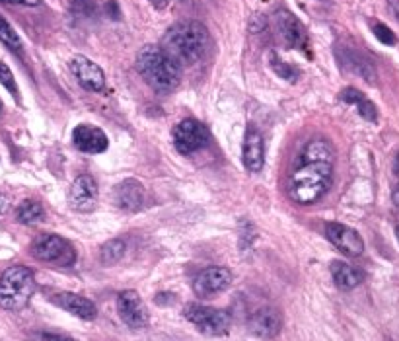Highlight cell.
<instances>
[{"label": "cell", "instance_id": "21", "mask_svg": "<svg viewBox=\"0 0 399 341\" xmlns=\"http://www.w3.org/2000/svg\"><path fill=\"white\" fill-rule=\"evenodd\" d=\"M16 217H18V221L22 224H37V222L43 221V217H45V211H43V207H41L37 201H24L20 203V207H18V211H16Z\"/></svg>", "mask_w": 399, "mask_h": 341}, {"label": "cell", "instance_id": "24", "mask_svg": "<svg viewBox=\"0 0 399 341\" xmlns=\"http://www.w3.org/2000/svg\"><path fill=\"white\" fill-rule=\"evenodd\" d=\"M123 253H125V242L123 240H110V242H105V244H103L100 258H101V261L105 263V265H113V263H117V261L123 258Z\"/></svg>", "mask_w": 399, "mask_h": 341}, {"label": "cell", "instance_id": "30", "mask_svg": "<svg viewBox=\"0 0 399 341\" xmlns=\"http://www.w3.org/2000/svg\"><path fill=\"white\" fill-rule=\"evenodd\" d=\"M8 209H10V201H8V197L0 195V215H4Z\"/></svg>", "mask_w": 399, "mask_h": 341}, {"label": "cell", "instance_id": "14", "mask_svg": "<svg viewBox=\"0 0 399 341\" xmlns=\"http://www.w3.org/2000/svg\"><path fill=\"white\" fill-rule=\"evenodd\" d=\"M72 142L80 152H86V154H101L110 147L108 135L94 125H78L72 131Z\"/></svg>", "mask_w": 399, "mask_h": 341}, {"label": "cell", "instance_id": "26", "mask_svg": "<svg viewBox=\"0 0 399 341\" xmlns=\"http://www.w3.org/2000/svg\"><path fill=\"white\" fill-rule=\"evenodd\" d=\"M70 12L74 18H90L96 14V2L94 0H72Z\"/></svg>", "mask_w": 399, "mask_h": 341}, {"label": "cell", "instance_id": "20", "mask_svg": "<svg viewBox=\"0 0 399 341\" xmlns=\"http://www.w3.org/2000/svg\"><path fill=\"white\" fill-rule=\"evenodd\" d=\"M341 100L347 101V103H353V106H357V108H359V113L366 121L378 119V110H376V106H374L370 100H366V98L362 96V92H359L357 88H345V90L341 92Z\"/></svg>", "mask_w": 399, "mask_h": 341}, {"label": "cell", "instance_id": "18", "mask_svg": "<svg viewBox=\"0 0 399 341\" xmlns=\"http://www.w3.org/2000/svg\"><path fill=\"white\" fill-rule=\"evenodd\" d=\"M51 301L60 308L70 312L72 316L80 318V320H94L98 316L96 304L88 301L86 297H80V294H74V292H57Z\"/></svg>", "mask_w": 399, "mask_h": 341}, {"label": "cell", "instance_id": "10", "mask_svg": "<svg viewBox=\"0 0 399 341\" xmlns=\"http://www.w3.org/2000/svg\"><path fill=\"white\" fill-rule=\"evenodd\" d=\"M275 26H277V31H279L280 40L287 47H292V49H308V33H306V28L302 26V22L290 14L289 10H277L275 14Z\"/></svg>", "mask_w": 399, "mask_h": 341}, {"label": "cell", "instance_id": "34", "mask_svg": "<svg viewBox=\"0 0 399 341\" xmlns=\"http://www.w3.org/2000/svg\"><path fill=\"white\" fill-rule=\"evenodd\" d=\"M396 12H398V16H399V0H396Z\"/></svg>", "mask_w": 399, "mask_h": 341}, {"label": "cell", "instance_id": "2", "mask_svg": "<svg viewBox=\"0 0 399 341\" xmlns=\"http://www.w3.org/2000/svg\"><path fill=\"white\" fill-rule=\"evenodd\" d=\"M209 30L197 20H185L173 24L162 38V49L178 65H195L209 51Z\"/></svg>", "mask_w": 399, "mask_h": 341}, {"label": "cell", "instance_id": "16", "mask_svg": "<svg viewBox=\"0 0 399 341\" xmlns=\"http://www.w3.org/2000/svg\"><path fill=\"white\" fill-rule=\"evenodd\" d=\"M248 326H250V331L255 338L271 340L282 328V316H280V312L277 308L265 306V308H260L257 312H253Z\"/></svg>", "mask_w": 399, "mask_h": 341}, {"label": "cell", "instance_id": "28", "mask_svg": "<svg viewBox=\"0 0 399 341\" xmlns=\"http://www.w3.org/2000/svg\"><path fill=\"white\" fill-rule=\"evenodd\" d=\"M0 84L8 92H12L14 96H18V86H16V81H14V74L8 69V65H4V63H0Z\"/></svg>", "mask_w": 399, "mask_h": 341}, {"label": "cell", "instance_id": "11", "mask_svg": "<svg viewBox=\"0 0 399 341\" xmlns=\"http://www.w3.org/2000/svg\"><path fill=\"white\" fill-rule=\"evenodd\" d=\"M232 283V273L226 267H207L195 277L193 291L199 299H212L214 294L226 291Z\"/></svg>", "mask_w": 399, "mask_h": 341}, {"label": "cell", "instance_id": "8", "mask_svg": "<svg viewBox=\"0 0 399 341\" xmlns=\"http://www.w3.org/2000/svg\"><path fill=\"white\" fill-rule=\"evenodd\" d=\"M117 312L119 318L133 330H142L150 322L148 310L137 291H123L117 297Z\"/></svg>", "mask_w": 399, "mask_h": 341}, {"label": "cell", "instance_id": "35", "mask_svg": "<svg viewBox=\"0 0 399 341\" xmlns=\"http://www.w3.org/2000/svg\"><path fill=\"white\" fill-rule=\"evenodd\" d=\"M398 238H399V224H398Z\"/></svg>", "mask_w": 399, "mask_h": 341}, {"label": "cell", "instance_id": "22", "mask_svg": "<svg viewBox=\"0 0 399 341\" xmlns=\"http://www.w3.org/2000/svg\"><path fill=\"white\" fill-rule=\"evenodd\" d=\"M341 65H345V67H349L350 71L357 72V74H362L366 81H372L374 78V72H372V67H370V63H366L364 59H360L357 53H350V51H347V53H343V57H341Z\"/></svg>", "mask_w": 399, "mask_h": 341}, {"label": "cell", "instance_id": "17", "mask_svg": "<svg viewBox=\"0 0 399 341\" xmlns=\"http://www.w3.org/2000/svg\"><path fill=\"white\" fill-rule=\"evenodd\" d=\"M146 201L142 183L137 180H125L113 190V203L123 211H139Z\"/></svg>", "mask_w": 399, "mask_h": 341}, {"label": "cell", "instance_id": "13", "mask_svg": "<svg viewBox=\"0 0 399 341\" xmlns=\"http://www.w3.org/2000/svg\"><path fill=\"white\" fill-rule=\"evenodd\" d=\"M69 203L74 211H92L96 207V203H98V183H96V180L88 174L78 176L70 185Z\"/></svg>", "mask_w": 399, "mask_h": 341}, {"label": "cell", "instance_id": "4", "mask_svg": "<svg viewBox=\"0 0 399 341\" xmlns=\"http://www.w3.org/2000/svg\"><path fill=\"white\" fill-rule=\"evenodd\" d=\"M35 291L33 271L24 265H14L0 277V308L4 310H22Z\"/></svg>", "mask_w": 399, "mask_h": 341}, {"label": "cell", "instance_id": "31", "mask_svg": "<svg viewBox=\"0 0 399 341\" xmlns=\"http://www.w3.org/2000/svg\"><path fill=\"white\" fill-rule=\"evenodd\" d=\"M45 341H76V340L67 338V335H51V333H47V335H45Z\"/></svg>", "mask_w": 399, "mask_h": 341}, {"label": "cell", "instance_id": "25", "mask_svg": "<svg viewBox=\"0 0 399 341\" xmlns=\"http://www.w3.org/2000/svg\"><path fill=\"white\" fill-rule=\"evenodd\" d=\"M271 67H273V71L279 74L280 78H285V81L289 82H296L300 76V71L296 67H292V65H287L285 60H280L279 57H275V55H271Z\"/></svg>", "mask_w": 399, "mask_h": 341}, {"label": "cell", "instance_id": "15", "mask_svg": "<svg viewBox=\"0 0 399 341\" xmlns=\"http://www.w3.org/2000/svg\"><path fill=\"white\" fill-rule=\"evenodd\" d=\"M241 160H244V166L253 174L261 172L265 166V142H263L260 131L253 125H250L246 131L244 147H241Z\"/></svg>", "mask_w": 399, "mask_h": 341}, {"label": "cell", "instance_id": "1", "mask_svg": "<svg viewBox=\"0 0 399 341\" xmlns=\"http://www.w3.org/2000/svg\"><path fill=\"white\" fill-rule=\"evenodd\" d=\"M335 152L330 142L314 139L306 144L290 178V195L300 205H312L325 195L333 181Z\"/></svg>", "mask_w": 399, "mask_h": 341}, {"label": "cell", "instance_id": "33", "mask_svg": "<svg viewBox=\"0 0 399 341\" xmlns=\"http://www.w3.org/2000/svg\"><path fill=\"white\" fill-rule=\"evenodd\" d=\"M393 172H396V176L399 178V154L396 156V162H393Z\"/></svg>", "mask_w": 399, "mask_h": 341}, {"label": "cell", "instance_id": "32", "mask_svg": "<svg viewBox=\"0 0 399 341\" xmlns=\"http://www.w3.org/2000/svg\"><path fill=\"white\" fill-rule=\"evenodd\" d=\"M393 203H396V207L399 209V185H396V190H393Z\"/></svg>", "mask_w": 399, "mask_h": 341}, {"label": "cell", "instance_id": "5", "mask_svg": "<svg viewBox=\"0 0 399 341\" xmlns=\"http://www.w3.org/2000/svg\"><path fill=\"white\" fill-rule=\"evenodd\" d=\"M185 318L197 326V330L207 333V335H226L232 328V318H230V312L220 310V308H209V306H201L191 302L185 306Z\"/></svg>", "mask_w": 399, "mask_h": 341}, {"label": "cell", "instance_id": "29", "mask_svg": "<svg viewBox=\"0 0 399 341\" xmlns=\"http://www.w3.org/2000/svg\"><path fill=\"white\" fill-rule=\"evenodd\" d=\"M4 4H24V6H40L41 0H0Z\"/></svg>", "mask_w": 399, "mask_h": 341}, {"label": "cell", "instance_id": "23", "mask_svg": "<svg viewBox=\"0 0 399 341\" xmlns=\"http://www.w3.org/2000/svg\"><path fill=\"white\" fill-rule=\"evenodd\" d=\"M0 41L14 53H20L22 51V40L20 35L16 33V30L10 26V22L6 20L2 14H0Z\"/></svg>", "mask_w": 399, "mask_h": 341}, {"label": "cell", "instance_id": "9", "mask_svg": "<svg viewBox=\"0 0 399 341\" xmlns=\"http://www.w3.org/2000/svg\"><path fill=\"white\" fill-rule=\"evenodd\" d=\"M70 71L76 76L84 90L103 92L105 90V72L101 71L98 63H94L84 55H74L70 59Z\"/></svg>", "mask_w": 399, "mask_h": 341}, {"label": "cell", "instance_id": "27", "mask_svg": "<svg viewBox=\"0 0 399 341\" xmlns=\"http://www.w3.org/2000/svg\"><path fill=\"white\" fill-rule=\"evenodd\" d=\"M374 35L378 38L380 43H384V45H396L398 43V38H396V33L389 30L386 24H374Z\"/></svg>", "mask_w": 399, "mask_h": 341}, {"label": "cell", "instance_id": "7", "mask_svg": "<svg viewBox=\"0 0 399 341\" xmlns=\"http://www.w3.org/2000/svg\"><path fill=\"white\" fill-rule=\"evenodd\" d=\"M173 144L180 154H193L210 144V131L197 119H183L173 127Z\"/></svg>", "mask_w": 399, "mask_h": 341}, {"label": "cell", "instance_id": "19", "mask_svg": "<svg viewBox=\"0 0 399 341\" xmlns=\"http://www.w3.org/2000/svg\"><path fill=\"white\" fill-rule=\"evenodd\" d=\"M331 277H333V281L341 291H350L355 287H359L362 279H364L362 271L353 267L349 263H345V261H333L331 263Z\"/></svg>", "mask_w": 399, "mask_h": 341}, {"label": "cell", "instance_id": "3", "mask_svg": "<svg viewBox=\"0 0 399 341\" xmlns=\"http://www.w3.org/2000/svg\"><path fill=\"white\" fill-rule=\"evenodd\" d=\"M137 71L156 92L176 90L181 81V67L160 45H144L139 51Z\"/></svg>", "mask_w": 399, "mask_h": 341}, {"label": "cell", "instance_id": "12", "mask_svg": "<svg viewBox=\"0 0 399 341\" xmlns=\"http://www.w3.org/2000/svg\"><path fill=\"white\" fill-rule=\"evenodd\" d=\"M325 236L328 240L350 258H357L364 251V242L360 238V234L355 228H350L347 224L341 222H328L325 224Z\"/></svg>", "mask_w": 399, "mask_h": 341}, {"label": "cell", "instance_id": "6", "mask_svg": "<svg viewBox=\"0 0 399 341\" xmlns=\"http://www.w3.org/2000/svg\"><path fill=\"white\" fill-rule=\"evenodd\" d=\"M31 253L40 261L57 263L60 267H69L76 261V251L70 246V242L60 238L57 234L40 236L31 246Z\"/></svg>", "mask_w": 399, "mask_h": 341}]
</instances>
